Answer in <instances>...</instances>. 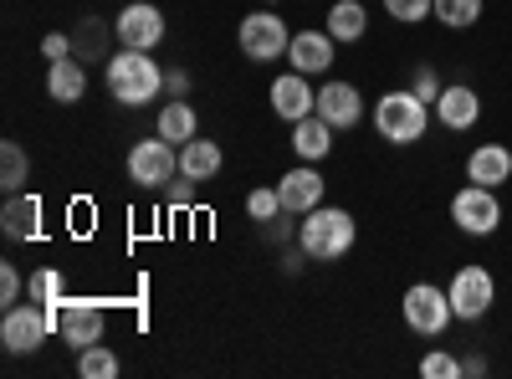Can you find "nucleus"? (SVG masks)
Instances as JSON below:
<instances>
[{
  "label": "nucleus",
  "mask_w": 512,
  "mask_h": 379,
  "mask_svg": "<svg viewBox=\"0 0 512 379\" xmlns=\"http://www.w3.org/2000/svg\"><path fill=\"white\" fill-rule=\"evenodd\" d=\"M26 298H31V303H47V308H52V318H57V308L67 303V292H62V272H57V267H41V272H31V282H26Z\"/></svg>",
  "instance_id": "nucleus-26"
},
{
  "label": "nucleus",
  "mask_w": 512,
  "mask_h": 379,
  "mask_svg": "<svg viewBox=\"0 0 512 379\" xmlns=\"http://www.w3.org/2000/svg\"><path fill=\"white\" fill-rule=\"evenodd\" d=\"M246 216H251V221H272V216H282L277 185H272V190H251V195H246Z\"/></svg>",
  "instance_id": "nucleus-29"
},
{
  "label": "nucleus",
  "mask_w": 512,
  "mask_h": 379,
  "mask_svg": "<svg viewBox=\"0 0 512 379\" xmlns=\"http://www.w3.org/2000/svg\"><path fill=\"white\" fill-rule=\"evenodd\" d=\"M333 134H338V129H333L323 113L297 118V123H292V154L308 159V164H323V159L333 154Z\"/></svg>",
  "instance_id": "nucleus-18"
},
{
  "label": "nucleus",
  "mask_w": 512,
  "mask_h": 379,
  "mask_svg": "<svg viewBox=\"0 0 512 379\" xmlns=\"http://www.w3.org/2000/svg\"><path fill=\"white\" fill-rule=\"evenodd\" d=\"M221 164H226V154H221L216 139H200V134H195L190 144H180V175L195 180V185L216 180V175H221Z\"/></svg>",
  "instance_id": "nucleus-21"
},
{
  "label": "nucleus",
  "mask_w": 512,
  "mask_h": 379,
  "mask_svg": "<svg viewBox=\"0 0 512 379\" xmlns=\"http://www.w3.org/2000/svg\"><path fill=\"white\" fill-rule=\"evenodd\" d=\"M21 292H26L21 272H16L11 262H0V308H16V303H21Z\"/></svg>",
  "instance_id": "nucleus-33"
},
{
  "label": "nucleus",
  "mask_w": 512,
  "mask_h": 379,
  "mask_svg": "<svg viewBox=\"0 0 512 379\" xmlns=\"http://www.w3.org/2000/svg\"><path fill=\"white\" fill-rule=\"evenodd\" d=\"M420 374H425V379H461V359L446 354V349H436V354L420 359Z\"/></svg>",
  "instance_id": "nucleus-28"
},
{
  "label": "nucleus",
  "mask_w": 512,
  "mask_h": 379,
  "mask_svg": "<svg viewBox=\"0 0 512 379\" xmlns=\"http://www.w3.org/2000/svg\"><path fill=\"white\" fill-rule=\"evenodd\" d=\"M47 93H52V103H62V108H72V103L88 98V67H82V57H62V62L47 67Z\"/></svg>",
  "instance_id": "nucleus-19"
},
{
  "label": "nucleus",
  "mask_w": 512,
  "mask_h": 379,
  "mask_svg": "<svg viewBox=\"0 0 512 379\" xmlns=\"http://www.w3.org/2000/svg\"><path fill=\"white\" fill-rule=\"evenodd\" d=\"M200 134V118H195V108L185 103V98H169L164 108H159V139H169V144H190Z\"/></svg>",
  "instance_id": "nucleus-22"
},
{
  "label": "nucleus",
  "mask_w": 512,
  "mask_h": 379,
  "mask_svg": "<svg viewBox=\"0 0 512 379\" xmlns=\"http://www.w3.org/2000/svg\"><path fill=\"white\" fill-rule=\"evenodd\" d=\"M108 93L123 108H144V103H154L164 93V67L149 52L118 47V57H108Z\"/></svg>",
  "instance_id": "nucleus-3"
},
{
  "label": "nucleus",
  "mask_w": 512,
  "mask_h": 379,
  "mask_svg": "<svg viewBox=\"0 0 512 379\" xmlns=\"http://www.w3.org/2000/svg\"><path fill=\"white\" fill-rule=\"evenodd\" d=\"M451 221H456V231H466V236H497V226H502V200H497V190H487V185H461V190L451 195Z\"/></svg>",
  "instance_id": "nucleus-8"
},
{
  "label": "nucleus",
  "mask_w": 512,
  "mask_h": 379,
  "mask_svg": "<svg viewBox=\"0 0 512 379\" xmlns=\"http://www.w3.org/2000/svg\"><path fill=\"white\" fill-rule=\"evenodd\" d=\"M323 31H328L333 41H364V31H369V11L359 6V0H333Z\"/></svg>",
  "instance_id": "nucleus-23"
},
{
  "label": "nucleus",
  "mask_w": 512,
  "mask_h": 379,
  "mask_svg": "<svg viewBox=\"0 0 512 379\" xmlns=\"http://www.w3.org/2000/svg\"><path fill=\"white\" fill-rule=\"evenodd\" d=\"M303 262H313V257H308L303 246H297V251H287V257H282V272H287V277H297V272H303Z\"/></svg>",
  "instance_id": "nucleus-37"
},
{
  "label": "nucleus",
  "mask_w": 512,
  "mask_h": 379,
  "mask_svg": "<svg viewBox=\"0 0 512 379\" xmlns=\"http://www.w3.org/2000/svg\"><path fill=\"white\" fill-rule=\"evenodd\" d=\"M318 113L333 123V129H359V118H364V98H359L354 82L328 77L323 88H318Z\"/></svg>",
  "instance_id": "nucleus-16"
},
{
  "label": "nucleus",
  "mask_w": 512,
  "mask_h": 379,
  "mask_svg": "<svg viewBox=\"0 0 512 379\" xmlns=\"http://www.w3.org/2000/svg\"><path fill=\"white\" fill-rule=\"evenodd\" d=\"M461 374H487V359H482V354H466V359H461Z\"/></svg>",
  "instance_id": "nucleus-38"
},
{
  "label": "nucleus",
  "mask_w": 512,
  "mask_h": 379,
  "mask_svg": "<svg viewBox=\"0 0 512 379\" xmlns=\"http://www.w3.org/2000/svg\"><path fill=\"white\" fill-rule=\"evenodd\" d=\"M323 175H318V164H297V170H287L277 180V200H282V216H308V210L323 205Z\"/></svg>",
  "instance_id": "nucleus-11"
},
{
  "label": "nucleus",
  "mask_w": 512,
  "mask_h": 379,
  "mask_svg": "<svg viewBox=\"0 0 512 379\" xmlns=\"http://www.w3.org/2000/svg\"><path fill=\"white\" fill-rule=\"evenodd\" d=\"M338 41L328 31H292V47H287V62L292 72H303V77H323L338 57H333Z\"/></svg>",
  "instance_id": "nucleus-15"
},
{
  "label": "nucleus",
  "mask_w": 512,
  "mask_h": 379,
  "mask_svg": "<svg viewBox=\"0 0 512 379\" xmlns=\"http://www.w3.org/2000/svg\"><path fill=\"white\" fill-rule=\"evenodd\" d=\"M57 333V318H52V308L47 303H16V308H6V318H0V344H6L11 354H36L41 344H47Z\"/></svg>",
  "instance_id": "nucleus-6"
},
{
  "label": "nucleus",
  "mask_w": 512,
  "mask_h": 379,
  "mask_svg": "<svg viewBox=\"0 0 512 379\" xmlns=\"http://www.w3.org/2000/svg\"><path fill=\"white\" fill-rule=\"evenodd\" d=\"M431 16L446 31H472L482 21V0H431Z\"/></svg>",
  "instance_id": "nucleus-25"
},
{
  "label": "nucleus",
  "mask_w": 512,
  "mask_h": 379,
  "mask_svg": "<svg viewBox=\"0 0 512 379\" xmlns=\"http://www.w3.org/2000/svg\"><path fill=\"white\" fill-rule=\"evenodd\" d=\"M441 88H446L441 72L420 62V67H415V77H410V93H415V98H425V103H436V98H441Z\"/></svg>",
  "instance_id": "nucleus-31"
},
{
  "label": "nucleus",
  "mask_w": 512,
  "mask_h": 379,
  "mask_svg": "<svg viewBox=\"0 0 512 379\" xmlns=\"http://www.w3.org/2000/svg\"><path fill=\"white\" fill-rule=\"evenodd\" d=\"M466 180L472 185H487V190H502L512 180V149L507 144H482L466 154Z\"/></svg>",
  "instance_id": "nucleus-17"
},
{
  "label": "nucleus",
  "mask_w": 512,
  "mask_h": 379,
  "mask_svg": "<svg viewBox=\"0 0 512 379\" xmlns=\"http://www.w3.org/2000/svg\"><path fill=\"white\" fill-rule=\"evenodd\" d=\"M180 175V149L169 139H139L128 149V180L144 190H164L169 180Z\"/></svg>",
  "instance_id": "nucleus-9"
},
{
  "label": "nucleus",
  "mask_w": 512,
  "mask_h": 379,
  "mask_svg": "<svg viewBox=\"0 0 512 379\" xmlns=\"http://www.w3.org/2000/svg\"><path fill=\"white\" fill-rule=\"evenodd\" d=\"M431 118H436V113H431V103H425V98H415L410 88H390V93L374 103V134H379L384 144L410 149V144L425 139Z\"/></svg>",
  "instance_id": "nucleus-2"
},
{
  "label": "nucleus",
  "mask_w": 512,
  "mask_h": 379,
  "mask_svg": "<svg viewBox=\"0 0 512 379\" xmlns=\"http://www.w3.org/2000/svg\"><path fill=\"white\" fill-rule=\"evenodd\" d=\"M354 241H359V221L349 216L344 205H318V210H308V216L297 221V246H303L313 262L349 257Z\"/></svg>",
  "instance_id": "nucleus-1"
},
{
  "label": "nucleus",
  "mask_w": 512,
  "mask_h": 379,
  "mask_svg": "<svg viewBox=\"0 0 512 379\" xmlns=\"http://www.w3.org/2000/svg\"><path fill=\"white\" fill-rule=\"evenodd\" d=\"M41 57H47V62H62V57H72V36H62V31H47V36H41Z\"/></svg>",
  "instance_id": "nucleus-34"
},
{
  "label": "nucleus",
  "mask_w": 512,
  "mask_h": 379,
  "mask_svg": "<svg viewBox=\"0 0 512 379\" xmlns=\"http://www.w3.org/2000/svg\"><path fill=\"white\" fill-rule=\"evenodd\" d=\"M26 180H31V159H26V149L16 139H6L0 144V185H6V195H21Z\"/></svg>",
  "instance_id": "nucleus-24"
},
{
  "label": "nucleus",
  "mask_w": 512,
  "mask_h": 379,
  "mask_svg": "<svg viewBox=\"0 0 512 379\" xmlns=\"http://www.w3.org/2000/svg\"><path fill=\"white\" fill-rule=\"evenodd\" d=\"M77 374H82V379H113V374H118V354H113L108 344L77 349Z\"/></svg>",
  "instance_id": "nucleus-27"
},
{
  "label": "nucleus",
  "mask_w": 512,
  "mask_h": 379,
  "mask_svg": "<svg viewBox=\"0 0 512 379\" xmlns=\"http://www.w3.org/2000/svg\"><path fill=\"white\" fill-rule=\"evenodd\" d=\"M0 231H6V241H36L41 236V200L36 195H11L6 210H0Z\"/></svg>",
  "instance_id": "nucleus-20"
},
{
  "label": "nucleus",
  "mask_w": 512,
  "mask_h": 379,
  "mask_svg": "<svg viewBox=\"0 0 512 379\" xmlns=\"http://www.w3.org/2000/svg\"><path fill=\"white\" fill-rule=\"evenodd\" d=\"M164 93L169 98H190V72H164Z\"/></svg>",
  "instance_id": "nucleus-36"
},
{
  "label": "nucleus",
  "mask_w": 512,
  "mask_h": 379,
  "mask_svg": "<svg viewBox=\"0 0 512 379\" xmlns=\"http://www.w3.org/2000/svg\"><path fill=\"white\" fill-rule=\"evenodd\" d=\"M267 6H282V0H267Z\"/></svg>",
  "instance_id": "nucleus-39"
},
{
  "label": "nucleus",
  "mask_w": 512,
  "mask_h": 379,
  "mask_svg": "<svg viewBox=\"0 0 512 379\" xmlns=\"http://www.w3.org/2000/svg\"><path fill=\"white\" fill-rule=\"evenodd\" d=\"M400 318L410 333H420V339H441V333L456 323V308L446 298V287L436 282H410L405 298H400Z\"/></svg>",
  "instance_id": "nucleus-4"
},
{
  "label": "nucleus",
  "mask_w": 512,
  "mask_h": 379,
  "mask_svg": "<svg viewBox=\"0 0 512 379\" xmlns=\"http://www.w3.org/2000/svg\"><path fill=\"white\" fill-rule=\"evenodd\" d=\"M72 57H108V52H103L98 21H82V36H72Z\"/></svg>",
  "instance_id": "nucleus-32"
},
{
  "label": "nucleus",
  "mask_w": 512,
  "mask_h": 379,
  "mask_svg": "<svg viewBox=\"0 0 512 379\" xmlns=\"http://www.w3.org/2000/svg\"><path fill=\"white\" fill-rule=\"evenodd\" d=\"M57 333H62V344L72 349H88V344H103V333H108V313L98 303H62L57 308Z\"/></svg>",
  "instance_id": "nucleus-13"
},
{
  "label": "nucleus",
  "mask_w": 512,
  "mask_h": 379,
  "mask_svg": "<svg viewBox=\"0 0 512 379\" xmlns=\"http://www.w3.org/2000/svg\"><path fill=\"white\" fill-rule=\"evenodd\" d=\"M446 298L456 308V323H482L492 313V303H497V277L487 267H477V262H466V267L451 272Z\"/></svg>",
  "instance_id": "nucleus-5"
},
{
  "label": "nucleus",
  "mask_w": 512,
  "mask_h": 379,
  "mask_svg": "<svg viewBox=\"0 0 512 379\" xmlns=\"http://www.w3.org/2000/svg\"><path fill=\"white\" fill-rule=\"evenodd\" d=\"M164 11L154 6V0H134V6H123L113 16V36H118V47H134V52H154L159 41H164Z\"/></svg>",
  "instance_id": "nucleus-10"
},
{
  "label": "nucleus",
  "mask_w": 512,
  "mask_h": 379,
  "mask_svg": "<svg viewBox=\"0 0 512 379\" xmlns=\"http://www.w3.org/2000/svg\"><path fill=\"white\" fill-rule=\"evenodd\" d=\"M431 113H436L441 129L466 134V129H477V123H482V93H477V88H466V82H446L441 98L431 103Z\"/></svg>",
  "instance_id": "nucleus-12"
},
{
  "label": "nucleus",
  "mask_w": 512,
  "mask_h": 379,
  "mask_svg": "<svg viewBox=\"0 0 512 379\" xmlns=\"http://www.w3.org/2000/svg\"><path fill=\"white\" fill-rule=\"evenodd\" d=\"M267 98H272V113L287 118V123L318 113V88H313V77H303V72H282L267 88Z\"/></svg>",
  "instance_id": "nucleus-14"
},
{
  "label": "nucleus",
  "mask_w": 512,
  "mask_h": 379,
  "mask_svg": "<svg viewBox=\"0 0 512 379\" xmlns=\"http://www.w3.org/2000/svg\"><path fill=\"white\" fill-rule=\"evenodd\" d=\"M236 47H241L246 62H277L292 47V31H287V21L277 11H251L236 26Z\"/></svg>",
  "instance_id": "nucleus-7"
},
{
  "label": "nucleus",
  "mask_w": 512,
  "mask_h": 379,
  "mask_svg": "<svg viewBox=\"0 0 512 379\" xmlns=\"http://www.w3.org/2000/svg\"><path fill=\"white\" fill-rule=\"evenodd\" d=\"M384 11L400 26H415V21H431V0H384Z\"/></svg>",
  "instance_id": "nucleus-30"
},
{
  "label": "nucleus",
  "mask_w": 512,
  "mask_h": 379,
  "mask_svg": "<svg viewBox=\"0 0 512 379\" xmlns=\"http://www.w3.org/2000/svg\"><path fill=\"white\" fill-rule=\"evenodd\" d=\"M190 185H195V180H185V175L169 180V185H164V200L175 205V210H185V205H190Z\"/></svg>",
  "instance_id": "nucleus-35"
}]
</instances>
